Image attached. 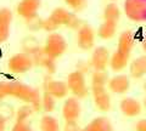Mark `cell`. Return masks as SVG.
<instances>
[{
	"label": "cell",
	"instance_id": "cell-1",
	"mask_svg": "<svg viewBox=\"0 0 146 131\" xmlns=\"http://www.w3.org/2000/svg\"><path fill=\"white\" fill-rule=\"evenodd\" d=\"M9 96L15 97L25 103H29L35 112L42 109V95L36 89L21 81H7Z\"/></svg>",
	"mask_w": 146,
	"mask_h": 131
},
{
	"label": "cell",
	"instance_id": "cell-2",
	"mask_svg": "<svg viewBox=\"0 0 146 131\" xmlns=\"http://www.w3.org/2000/svg\"><path fill=\"white\" fill-rule=\"evenodd\" d=\"M43 50L49 57L57 60L67 51V41L60 33H56V32L49 33L43 45Z\"/></svg>",
	"mask_w": 146,
	"mask_h": 131
},
{
	"label": "cell",
	"instance_id": "cell-3",
	"mask_svg": "<svg viewBox=\"0 0 146 131\" xmlns=\"http://www.w3.org/2000/svg\"><path fill=\"white\" fill-rule=\"evenodd\" d=\"M123 12L131 22H146V0H124Z\"/></svg>",
	"mask_w": 146,
	"mask_h": 131
},
{
	"label": "cell",
	"instance_id": "cell-4",
	"mask_svg": "<svg viewBox=\"0 0 146 131\" xmlns=\"http://www.w3.org/2000/svg\"><path fill=\"white\" fill-rule=\"evenodd\" d=\"M66 83L68 85V89L72 92V95L77 98H85L89 95V90L86 86L85 81V74L79 70H73L67 75Z\"/></svg>",
	"mask_w": 146,
	"mask_h": 131
},
{
	"label": "cell",
	"instance_id": "cell-5",
	"mask_svg": "<svg viewBox=\"0 0 146 131\" xmlns=\"http://www.w3.org/2000/svg\"><path fill=\"white\" fill-rule=\"evenodd\" d=\"M34 66L33 57L26 52H17L7 61V69L13 74H25Z\"/></svg>",
	"mask_w": 146,
	"mask_h": 131
},
{
	"label": "cell",
	"instance_id": "cell-6",
	"mask_svg": "<svg viewBox=\"0 0 146 131\" xmlns=\"http://www.w3.org/2000/svg\"><path fill=\"white\" fill-rule=\"evenodd\" d=\"M43 89H44V91H46L50 95H52L56 100L65 98L68 95V91H70V89H68V85H67L66 81L54 80V79L50 78L49 74L44 78Z\"/></svg>",
	"mask_w": 146,
	"mask_h": 131
},
{
	"label": "cell",
	"instance_id": "cell-7",
	"mask_svg": "<svg viewBox=\"0 0 146 131\" xmlns=\"http://www.w3.org/2000/svg\"><path fill=\"white\" fill-rule=\"evenodd\" d=\"M77 45L80 50L89 51L95 45V30L93 27L83 23V26L77 30Z\"/></svg>",
	"mask_w": 146,
	"mask_h": 131
},
{
	"label": "cell",
	"instance_id": "cell-8",
	"mask_svg": "<svg viewBox=\"0 0 146 131\" xmlns=\"http://www.w3.org/2000/svg\"><path fill=\"white\" fill-rule=\"evenodd\" d=\"M111 53L106 46H98L94 49L90 57V63L94 70H106L110 67Z\"/></svg>",
	"mask_w": 146,
	"mask_h": 131
},
{
	"label": "cell",
	"instance_id": "cell-9",
	"mask_svg": "<svg viewBox=\"0 0 146 131\" xmlns=\"http://www.w3.org/2000/svg\"><path fill=\"white\" fill-rule=\"evenodd\" d=\"M82 106L79 98L77 97H68L63 102L62 106V117L66 121H77L80 117Z\"/></svg>",
	"mask_w": 146,
	"mask_h": 131
},
{
	"label": "cell",
	"instance_id": "cell-10",
	"mask_svg": "<svg viewBox=\"0 0 146 131\" xmlns=\"http://www.w3.org/2000/svg\"><path fill=\"white\" fill-rule=\"evenodd\" d=\"M107 88L111 92L117 95L127 93L130 89V79L125 74H117L112 78H110Z\"/></svg>",
	"mask_w": 146,
	"mask_h": 131
},
{
	"label": "cell",
	"instance_id": "cell-11",
	"mask_svg": "<svg viewBox=\"0 0 146 131\" xmlns=\"http://www.w3.org/2000/svg\"><path fill=\"white\" fill-rule=\"evenodd\" d=\"M42 7V0H21L16 6V12L22 18H28L38 13Z\"/></svg>",
	"mask_w": 146,
	"mask_h": 131
},
{
	"label": "cell",
	"instance_id": "cell-12",
	"mask_svg": "<svg viewBox=\"0 0 146 131\" xmlns=\"http://www.w3.org/2000/svg\"><path fill=\"white\" fill-rule=\"evenodd\" d=\"M33 62H34V66L36 67H42V68H44L45 70H46V73L49 75H52L55 72H56V60L55 58H51L49 57L46 53L44 52V50L42 49L40 51H38L36 53H34L33 56Z\"/></svg>",
	"mask_w": 146,
	"mask_h": 131
},
{
	"label": "cell",
	"instance_id": "cell-13",
	"mask_svg": "<svg viewBox=\"0 0 146 131\" xmlns=\"http://www.w3.org/2000/svg\"><path fill=\"white\" fill-rule=\"evenodd\" d=\"M119 109L128 118H134L141 113L143 106L138 100H135L133 97H124L119 102Z\"/></svg>",
	"mask_w": 146,
	"mask_h": 131
},
{
	"label": "cell",
	"instance_id": "cell-14",
	"mask_svg": "<svg viewBox=\"0 0 146 131\" xmlns=\"http://www.w3.org/2000/svg\"><path fill=\"white\" fill-rule=\"evenodd\" d=\"M130 63V55H127L124 52H121L116 50L113 53H111V58H110V68L115 73H119V72L124 70Z\"/></svg>",
	"mask_w": 146,
	"mask_h": 131
},
{
	"label": "cell",
	"instance_id": "cell-15",
	"mask_svg": "<svg viewBox=\"0 0 146 131\" xmlns=\"http://www.w3.org/2000/svg\"><path fill=\"white\" fill-rule=\"evenodd\" d=\"M93 97H94V105L100 112H108L111 109V97L106 89L93 90Z\"/></svg>",
	"mask_w": 146,
	"mask_h": 131
},
{
	"label": "cell",
	"instance_id": "cell-16",
	"mask_svg": "<svg viewBox=\"0 0 146 131\" xmlns=\"http://www.w3.org/2000/svg\"><path fill=\"white\" fill-rule=\"evenodd\" d=\"M129 75L134 79H141L146 75V53L135 57L133 61H130L129 66Z\"/></svg>",
	"mask_w": 146,
	"mask_h": 131
},
{
	"label": "cell",
	"instance_id": "cell-17",
	"mask_svg": "<svg viewBox=\"0 0 146 131\" xmlns=\"http://www.w3.org/2000/svg\"><path fill=\"white\" fill-rule=\"evenodd\" d=\"M134 34L131 30H124L119 34V38H118V45H117V50L121 52H124L127 55H130L131 51H133V46H134Z\"/></svg>",
	"mask_w": 146,
	"mask_h": 131
},
{
	"label": "cell",
	"instance_id": "cell-18",
	"mask_svg": "<svg viewBox=\"0 0 146 131\" xmlns=\"http://www.w3.org/2000/svg\"><path fill=\"white\" fill-rule=\"evenodd\" d=\"M118 28V22L104 21L98 28V37L102 40H110L116 35Z\"/></svg>",
	"mask_w": 146,
	"mask_h": 131
},
{
	"label": "cell",
	"instance_id": "cell-19",
	"mask_svg": "<svg viewBox=\"0 0 146 131\" xmlns=\"http://www.w3.org/2000/svg\"><path fill=\"white\" fill-rule=\"evenodd\" d=\"M21 46H22V51L28 53L31 56H33L34 53H36L43 49V46L39 43V39L35 38L34 35H27V37H25L22 39Z\"/></svg>",
	"mask_w": 146,
	"mask_h": 131
},
{
	"label": "cell",
	"instance_id": "cell-20",
	"mask_svg": "<svg viewBox=\"0 0 146 131\" xmlns=\"http://www.w3.org/2000/svg\"><path fill=\"white\" fill-rule=\"evenodd\" d=\"M73 13H74V12H70L65 7H55L54 10L51 11V13H50V16L52 17L54 21L56 22V23L60 27L61 26L68 27V24H70V22H71L72 16H73Z\"/></svg>",
	"mask_w": 146,
	"mask_h": 131
},
{
	"label": "cell",
	"instance_id": "cell-21",
	"mask_svg": "<svg viewBox=\"0 0 146 131\" xmlns=\"http://www.w3.org/2000/svg\"><path fill=\"white\" fill-rule=\"evenodd\" d=\"M108 74L106 70H94L91 73V91L93 90H100V89H106L108 84Z\"/></svg>",
	"mask_w": 146,
	"mask_h": 131
},
{
	"label": "cell",
	"instance_id": "cell-22",
	"mask_svg": "<svg viewBox=\"0 0 146 131\" xmlns=\"http://www.w3.org/2000/svg\"><path fill=\"white\" fill-rule=\"evenodd\" d=\"M91 131H113V125L111 120L106 117H96L88 124Z\"/></svg>",
	"mask_w": 146,
	"mask_h": 131
},
{
	"label": "cell",
	"instance_id": "cell-23",
	"mask_svg": "<svg viewBox=\"0 0 146 131\" xmlns=\"http://www.w3.org/2000/svg\"><path fill=\"white\" fill-rule=\"evenodd\" d=\"M121 9L116 3H110L104 7L102 11V17L104 21H112V22H118L121 18Z\"/></svg>",
	"mask_w": 146,
	"mask_h": 131
},
{
	"label": "cell",
	"instance_id": "cell-24",
	"mask_svg": "<svg viewBox=\"0 0 146 131\" xmlns=\"http://www.w3.org/2000/svg\"><path fill=\"white\" fill-rule=\"evenodd\" d=\"M39 128L40 131H60V124H58V120L55 117L46 113L40 119Z\"/></svg>",
	"mask_w": 146,
	"mask_h": 131
},
{
	"label": "cell",
	"instance_id": "cell-25",
	"mask_svg": "<svg viewBox=\"0 0 146 131\" xmlns=\"http://www.w3.org/2000/svg\"><path fill=\"white\" fill-rule=\"evenodd\" d=\"M55 107H56V98L49 92L44 91V93L42 95V109L49 114L55 111Z\"/></svg>",
	"mask_w": 146,
	"mask_h": 131
},
{
	"label": "cell",
	"instance_id": "cell-26",
	"mask_svg": "<svg viewBox=\"0 0 146 131\" xmlns=\"http://www.w3.org/2000/svg\"><path fill=\"white\" fill-rule=\"evenodd\" d=\"M26 27L28 28L31 32H38L43 29V23H44V18H42L38 13L32 17H28V18L25 20Z\"/></svg>",
	"mask_w": 146,
	"mask_h": 131
},
{
	"label": "cell",
	"instance_id": "cell-27",
	"mask_svg": "<svg viewBox=\"0 0 146 131\" xmlns=\"http://www.w3.org/2000/svg\"><path fill=\"white\" fill-rule=\"evenodd\" d=\"M35 111L29 103H25L23 106H21L16 112V120L17 121H27L29 119V117L33 114Z\"/></svg>",
	"mask_w": 146,
	"mask_h": 131
},
{
	"label": "cell",
	"instance_id": "cell-28",
	"mask_svg": "<svg viewBox=\"0 0 146 131\" xmlns=\"http://www.w3.org/2000/svg\"><path fill=\"white\" fill-rule=\"evenodd\" d=\"M15 109L11 105H9L6 102H1L0 103V119L4 121L10 120L13 115H15Z\"/></svg>",
	"mask_w": 146,
	"mask_h": 131
},
{
	"label": "cell",
	"instance_id": "cell-29",
	"mask_svg": "<svg viewBox=\"0 0 146 131\" xmlns=\"http://www.w3.org/2000/svg\"><path fill=\"white\" fill-rule=\"evenodd\" d=\"M63 3L74 12H82L88 6V0H63Z\"/></svg>",
	"mask_w": 146,
	"mask_h": 131
},
{
	"label": "cell",
	"instance_id": "cell-30",
	"mask_svg": "<svg viewBox=\"0 0 146 131\" xmlns=\"http://www.w3.org/2000/svg\"><path fill=\"white\" fill-rule=\"evenodd\" d=\"M13 13L9 7H0V24L11 26Z\"/></svg>",
	"mask_w": 146,
	"mask_h": 131
},
{
	"label": "cell",
	"instance_id": "cell-31",
	"mask_svg": "<svg viewBox=\"0 0 146 131\" xmlns=\"http://www.w3.org/2000/svg\"><path fill=\"white\" fill-rule=\"evenodd\" d=\"M58 28H60V26H58L56 22L54 21V18L51 16L46 17V18H44V23H43V30L48 32V33H54V32H56Z\"/></svg>",
	"mask_w": 146,
	"mask_h": 131
},
{
	"label": "cell",
	"instance_id": "cell-32",
	"mask_svg": "<svg viewBox=\"0 0 146 131\" xmlns=\"http://www.w3.org/2000/svg\"><path fill=\"white\" fill-rule=\"evenodd\" d=\"M76 69L82 72V73L86 74V73H89V72L93 69V67H91V63L90 62H86L84 60H80V61H78V62L76 63Z\"/></svg>",
	"mask_w": 146,
	"mask_h": 131
},
{
	"label": "cell",
	"instance_id": "cell-33",
	"mask_svg": "<svg viewBox=\"0 0 146 131\" xmlns=\"http://www.w3.org/2000/svg\"><path fill=\"white\" fill-rule=\"evenodd\" d=\"M10 26H5V24H0V44L5 43L10 38Z\"/></svg>",
	"mask_w": 146,
	"mask_h": 131
},
{
	"label": "cell",
	"instance_id": "cell-34",
	"mask_svg": "<svg viewBox=\"0 0 146 131\" xmlns=\"http://www.w3.org/2000/svg\"><path fill=\"white\" fill-rule=\"evenodd\" d=\"M11 131H34L31 128V125L27 121H16V124L12 126Z\"/></svg>",
	"mask_w": 146,
	"mask_h": 131
},
{
	"label": "cell",
	"instance_id": "cell-35",
	"mask_svg": "<svg viewBox=\"0 0 146 131\" xmlns=\"http://www.w3.org/2000/svg\"><path fill=\"white\" fill-rule=\"evenodd\" d=\"M63 131H82V128L77 121H66Z\"/></svg>",
	"mask_w": 146,
	"mask_h": 131
},
{
	"label": "cell",
	"instance_id": "cell-36",
	"mask_svg": "<svg viewBox=\"0 0 146 131\" xmlns=\"http://www.w3.org/2000/svg\"><path fill=\"white\" fill-rule=\"evenodd\" d=\"M9 96L7 92V81H0V102Z\"/></svg>",
	"mask_w": 146,
	"mask_h": 131
},
{
	"label": "cell",
	"instance_id": "cell-37",
	"mask_svg": "<svg viewBox=\"0 0 146 131\" xmlns=\"http://www.w3.org/2000/svg\"><path fill=\"white\" fill-rule=\"evenodd\" d=\"M135 131H146V119H140L135 124Z\"/></svg>",
	"mask_w": 146,
	"mask_h": 131
},
{
	"label": "cell",
	"instance_id": "cell-38",
	"mask_svg": "<svg viewBox=\"0 0 146 131\" xmlns=\"http://www.w3.org/2000/svg\"><path fill=\"white\" fill-rule=\"evenodd\" d=\"M5 129H6V121L0 119V131H5Z\"/></svg>",
	"mask_w": 146,
	"mask_h": 131
},
{
	"label": "cell",
	"instance_id": "cell-39",
	"mask_svg": "<svg viewBox=\"0 0 146 131\" xmlns=\"http://www.w3.org/2000/svg\"><path fill=\"white\" fill-rule=\"evenodd\" d=\"M141 47H143V51L146 53V35L144 37L143 39V41H141Z\"/></svg>",
	"mask_w": 146,
	"mask_h": 131
},
{
	"label": "cell",
	"instance_id": "cell-40",
	"mask_svg": "<svg viewBox=\"0 0 146 131\" xmlns=\"http://www.w3.org/2000/svg\"><path fill=\"white\" fill-rule=\"evenodd\" d=\"M82 131H91L89 128H88V126H86V128H84V129H82Z\"/></svg>",
	"mask_w": 146,
	"mask_h": 131
},
{
	"label": "cell",
	"instance_id": "cell-41",
	"mask_svg": "<svg viewBox=\"0 0 146 131\" xmlns=\"http://www.w3.org/2000/svg\"><path fill=\"white\" fill-rule=\"evenodd\" d=\"M143 88H144V91L146 92V80L144 81V85H143Z\"/></svg>",
	"mask_w": 146,
	"mask_h": 131
},
{
	"label": "cell",
	"instance_id": "cell-42",
	"mask_svg": "<svg viewBox=\"0 0 146 131\" xmlns=\"http://www.w3.org/2000/svg\"><path fill=\"white\" fill-rule=\"evenodd\" d=\"M144 106H145V108H146V96H145V100H144Z\"/></svg>",
	"mask_w": 146,
	"mask_h": 131
},
{
	"label": "cell",
	"instance_id": "cell-43",
	"mask_svg": "<svg viewBox=\"0 0 146 131\" xmlns=\"http://www.w3.org/2000/svg\"><path fill=\"white\" fill-rule=\"evenodd\" d=\"M112 1H115V0H112Z\"/></svg>",
	"mask_w": 146,
	"mask_h": 131
}]
</instances>
